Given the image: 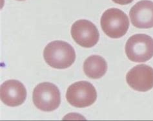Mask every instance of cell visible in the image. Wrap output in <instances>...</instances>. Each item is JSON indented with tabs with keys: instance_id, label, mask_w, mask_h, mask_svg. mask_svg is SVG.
<instances>
[{
	"instance_id": "4",
	"label": "cell",
	"mask_w": 153,
	"mask_h": 121,
	"mask_svg": "<svg viewBox=\"0 0 153 121\" xmlns=\"http://www.w3.org/2000/svg\"><path fill=\"white\" fill-rule=\"evenodd\" d=\"M33 100L35 106L43 111H52L61 103V95L58 87L54 84L43 82L34 88Z\"/></svg>"
},
{
	"instance_id": "6",
	"label": "cell",
	"mask_w": 153,
	"mask_h": 121,
	"mask_svg": "<svg viewBox=\"0 0 153 121\" xmlns=\"http://www.w3.org/2000/svg\"><path fill=\"white\" fill-rule=\"evenodd\" d=\"M71 35L76 43L85 48L94 47L100 39L98 28L87 19H79L74 22L71 27Z\"/></svg>"
},
{
	"instance_id": "9",
	"label": "cell",
	"mask_w": 153,
	"mask_h": 121,
	"mask_svg": "<svg viewBox=\"0 0 153 121\" xmlns=\"http://www.w3.org/2000/svg\"><path fill=\"white\" fill-rule=\"evenodd\" d=\"M132 25L138 29L153 27V2L142 0L132 7L129 12Z\"/></svg>"
},
{
	"instance_id": "7",
	"label": "cell",
	"mask_w": 153,
	"mask_h": 121,
	"mask_svg": "<svg viewBox=\"0 0 153 121\" xmlns=\"http://www.w3.org/2000/svg\"><path fill=\"white\" fill-rule=\"evenodd\" d=\"M126 81L135 91H149L153 88V68L146 64L136 66L127 72Z\"/></svg>"
},
{
	"instance_id": "1",
	"label": "cell",
	"mask_w": 153,
	"mask_h": 121,
	"mask_svg": "<svg viewBox=\"0 0 153 121\" xmlns=\"http://www.w3.org/2000/svg\"><path fill=\"white\" fill-rule=\"evenodd\" d=\"M44 60L51 67L64 69L71 67L76 60V52L69 43L56 40L50 42L43 51Z\"/></svg>"
},
{
	"instance_id": "5",
	"label": "cell",
	"mask_w": 153,
	"mask_h": 121,
	"mask_svg": "<svg viewBox=\"0 0 153 121\" xmlns=\"http://www.w3.org/2000/svg\"><path fill=\"white\" fill-rule=\"evenodd\" d=\"M66 98L71 106L83 108L91 106L96 102L97 92L94 86L90 82L79 81L68 87Z\"/></svg>"
},
{
	"instance_id": "11",
	"label": "cell",
	"mask_w": 153,
	"mask_h": 121,
	"mask_svg": "<svg viewBox=\"0 0 153 121\" xmlns=\"http://www.w3.org/2000/svg\"><path fill=\"white\" fill-rule=\"evenodd\" d=\"M114 3L121 5H126L131 3L134 0H112Z\"/></svg>"
},
{
	"instance_id": "2",
	"label": "cell",
	"mask_w": 153,
	"mask_h": 121,
	"mask_svg": "<svg viewBox=\"0 0 153 121\" xmlns=\"http://www.w3.org/2000/svg\"><path fill=\"white\" fill-rule=\"evenodd\" d=\"M100 24L104 33L108 37L120 38L127 33L129 27V20L124 12L111 8L104 12Z\"/></svg>"
},
{
	"instance_id": "10",
	"label": "cell",
	"mask_w": 153,
	"mask_h": 121,
	"mask_svg": "<svg viewBox=\"0 0 153 121\" xmlns=\"http://www.w3.org/2000/svg\"><path fill=\"white\" fill-rule=\"evenodd\" d=\"M83 67L87 77L92 79H99L106 73L107 63L102 56L92 55L85 60Z\"/></svg>"
},
{
	"instance_id": "8",
	"label": "cell",
	"mask_w": 153,
	"mask_h": 121,
	"mask_svg": "<svg viewBox=\"0 0 153 121\" xmlns=\"http://www.w3.org/2000/svg\"><path fill=\"white\" fill-rule=\"evenodd\" d=\"M0 98L1 102L8 106H19L27 98L26 88L18 80H7L0 87Z\"/></svg>"
},
{
	"instance_id": "12",
	"label": "cell",
	"mask_w": 153,
	"mask_h": 121,
	"mask_svg": "<svg viewBox=\"0 0 153 121\" xmlns=\"http://www.w3.org/2000/svg\"><path fill=\"white\" fill-rule=\"evenodd\" d=\"M18 1H25V0H18Z\"/></svg>"
},
{
	"instance_id": "3",
	"label": "cell",
	"mask_w": 153,
	"mask_h": 121,
	"mask_svg": "<svg viewBox=\"0 0 153 121\" xmlns=\"http://www.w3.org/2000/svg\"><path fill=\"white\" fill-rule=\"evenodd\" d=\"M125 50L131 61L146 62L153 57V38L145 34L132 35L127 40Z\"/></svg>"
}]
</instances>
